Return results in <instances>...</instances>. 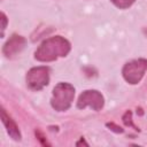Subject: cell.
<instances>
[{
  "instance_id": "obj_1",
  "label": "cell",
  "mask_w": 147,
  "mask_h": 147,
  "mask_svg": "<svg viewBox=\"0 0 147 147\" xmlns=\"http://www.w3.org/2000/svg\"><path fill=\"white\" fill-rule=\"evenodd\" d=\"M71 49L70 42L61 37L55 36L44 40L34 52V59L40 62H52L59 57L67 56Z\"/></svg>"
},
{
  "instance_id": "obj_2",
  "label": "cell",
  "mask_w": 147,
  "mask_h": 147,
  "mask_svg": "<svg viewBox=\"0 0 147 147\" xmlns=\"http://www.w3.org/2000/svg\"><path fill=\"white\" fill-rule=\"evenodd\" d=\"M75 98V87L70 83H59L53 88L51 106L56 111H65L70 108Z\"/></svg>"
},
{
  "instance_id": "obj_3",
  "label": "cell",
  "mask_w": 147,
  "mask_h": 147,
  "mask_svg": "<svg viewBox=\"0 0 147 147\" xmlns=\"http://www.w3.org/2000/svg\"><path fill=\"white\" fill-rule=\"evenodd\" d=\"M147 71V60L146 59H136L126 62L122 69L123 78L131 85L140 83L145 72Z\"/></svg>"
},
{
  "instance_id": "obj_4",
  "label": "cell",
  "mask_w": 147,
  "mask_h": 147,
  "mask_svg": "<svg viewBox=\"0 0 147 147\" xmlns=\"http://www.w3.org/2000/svg\"><path fill=\"white\" fill-rule=\"evenodd\" d=\"M49 68L46 65L33 67L26 72V85L32 91H40L49 83Z\"/></svg>"
},
{
  "instance_id": "obj_5",
  "label": "cell",
  "mask_w": 147,
  "mask_h": 147,
  "mask_svg": "<svg viewBox=\"0 0 147 147\" xmlns=\"http://www.w3.org/2000/svg\"><path fill=\"white\" fill-rule=\"evenodd\" d=\"M105 106V98L103 95L96 91V90H86L83 93H80L78 101H77V108L84 109L86 107H91L93 110L99 111Z\"/></svg>"
},
{
  "instance_id": "obj_6",
  "label": "cell",
  "mask_w": 147,
  "mask_h": 147,
  "mask_svg": "<svg viewBox=\"0 0 147 147\" xmlns=\"http://www.w3.org/2000/svg\"><path fill=\"white\" fill-rule=\"evenodd\" d=\"M25 44L26 40L24 37L20 34H11L10 38L5 42L2 47V53L6 57H13L23 51Z\"/></svg>"
},
{
  "instance_id": "obj_7",
  "label": "cell",
  "mask_w": 147,
  "mask_h": 147,
  "mask_svg": "<svg viewBox=\"0 0 147 147\" xmlns=\"http://www.w3.org/2000/svg\"><path fill=\"white\" fill-rule=\"evenodd\" d=\"M1 121L7 130V133L9 134V137L16 141H20L22 139V134H21V131L16 124V122L11 118V116L9 114H7L6 109L2 107L1 108Z\"/></svg>"
},
{
  "instance_id": "obj_8",
  "label": "cell",
  "mask_w": 147,
  "mask_h": 147,
  "mask_svg": "<svg viewBox=\"0 0 147 147\" xmlns=\"http://www.w3.org/2000/svg\"><path fill=\"white\" fill-rule=\"evenodd\" d=\"M122 122H123V124L126 126V127H132L133 130H136V131H140V129L133 123V119H132V111L131 110H126L124 114H123V116H122Z\"/></svg>"
},
{
  "instance_id": "obj_9",
  "label": "cell",
  "mask_w": 147,
  "mask_h": 147,
  "mask_svg": "<svg viewBox=\"0 0 147 147\" xmlns=\"http://www.w3.org/2000/svg\"><path fill=\"white\" fill-rule=\"evenodd\" d=\"M117 8L119 9H126L130 6H132L136 0H110Z\"/></svg>"
},
{
  "instance_id": "obj_10",
  "label": "cell",
  "mask_w": 147,
  "mask_h": 147,
  "mask_svg": "<svg viewBox=\"0 0 147 147\" xmlns=\"http://www.w3.org/2000/svg\"><path fill=\"white\" fill-rule=\"evenodd\" d=\"M34 134H36V138L38 139V141H39L42 146H47V147H49V146H51V144L47 141V139L45 138L44 133H42L39 129H36V130H34Z\"/></svg>"
},
{
  "instance_id": "obj_11",
  "label": "cell",
  "mask_w": 147,
  "mask_h": 147,
  "mask_svg": "<svg viewBox=\"0 0 147 147\" xmlns=\"http://www.w3.org/2000/svg\"><path fill=\"white\" fill-rule=\"evenodd\" d=\"M106 126H107L110 131H113V132H115V133H123V132H124V129L121 127L119 125H117V124L114 123V122H107V123H106Z\"/></svg>"
},
{
  "instance_id": "obj_12",
  "label": "cell",
  "mask_w": 147,
  "mask_h": 147,
  "mask_svg": "<svg viewBox=\"0 0 147 147\" xmlns=\"http://www.w3.org/2000/svg\"><path fill=\"white\" fill-rule=\"evenodd\" d=\"M0 16H1V37H3V32H5V29H6V26H7V22H8V20H7V16H6V14L3 13V11H1V14H0Z\"/></svg>"
},
{
  "instance_id": "obj_13",
  "label": "cell",
  "mask_w": 147,
  "mask_h": 147,
  "mask_svg": "<svg viewBox=\"0 0 147 147\" xmlns=\"http://www.w3.org/2000/svg\"><path fill=\"white\" fill-rule=\"evenodd\" d=\"M76 146H77V147H79V146H86V147H88V142H86V140L82 137V138L76 142Z\"/></svg>"
},
{
  "instance_id": "obj_14",
  "label": "cell",
  "mask_w": 147,
  "mask_h": 147,
  "mask_svg": "<svg viewBox=\"0 0 147 147\" xmlns=\"http://www.w3.org/2000/svg\"><path fill=\"white\" fill-rule=\"evenodd\" d=\"M137 114L138 115H140V116H142L144 115V111H142V109L139 107V108H137Z\"/></svg>"
}]
</instances>
